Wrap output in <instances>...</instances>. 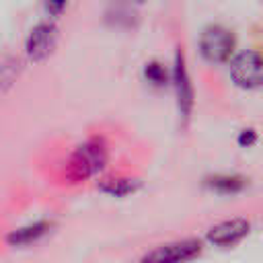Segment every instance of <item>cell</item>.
Listing matches in <instances>:
<instances>
[{
	"label": "cell",
	"instance_id": "1",
	"mask_svg": "<svg viewBox=\"0 0 263 263\" xmlns=\"http://www.w3.org/2000/svg\"><path fill=\"white\" fill-rule=\"evenodd\" d=\"M107 164V144L101 138H90L80 144L70 156L66 175L72 181H82L101 173Z\"/></svg>",
	"mask_w": 263,
	"mask_h": 263
},
{
	"label": "cell",
	"instance_id": "2",
	"mask_svg": "<svg viewBox=\"0 0 263 263\" xmlns=\"http://www.w3.org/2000/svg\"><path fill=\"white\" fill-rule=\"evenodd\" d=\"M199 51L212 64L226 62L234 51V35L222 25H210L201 31Z\"/></svg>",
	"mask_w": 263,
	"mask_h": 263
},
{
	"label": "cell",
	"instance_id": "3",
	"mask_svg": "<svg viewBox=\"0 0 263 263\" xmlns=\"http://www.w3.org/2000/svg\"><path fill=\"white\" fill-rule=\"evenodd\" d=\"M230 76L236 86L255 90L263 82L261 70V55L257 51H242L230 62Z\"/></svg>",
	"mask_w": 263,
	"mask_h": 263
},
{
	"label": "cell",
	"instance_id": "4",
	"mask_svg": "<svg viewBox=\"0 0 263 263\" xmlns=\"http://www.w3.org/2000/svg\"><path fill=\"white\" fill-rule=\"evenodd\" d=\"M201 253V242L199 240H177L168 245H160L154 251H150L142 263H187L195 259Z\"/></svg>",
	"mask_w": 263,
	"mask_h": 263
},
{
	"label": "cell",
	"instance_id": "5",
	"mask_svg": "<svg viewBox=\"0 0 263 263\" xmlns=\"http://www.w3.org/2000/svg\"><path fill=\"white\" fill-rule=\"evenodd\" d=\"M55 43H58V27L51 21H43L31 29L27 43H25V49H27L29 60L41 62L53 51Z\"/></svg>",
	"mask_w": 263,
	"mask_h": 263
},
{
	"label": "cell",
	"instance_id": "6",
	"mask_svg": "<svg viewBox=\"0 0 263 263\" xmlns=\"http://www.w3.org/2000/svg\"><path fill=\"white\" fill-rule=\"evenodd\" d=\"M173 86H175V95H177V105H179V113L183 117H189L191 107H193V86L185 68V60L183 53L177 51L175 55V66H173Z\"/></svg>",
	"mask_w": 263,
	"mask_h": 263
},
{
	"label": "cell",
	"instance_id": "7",
	"mask_svg": "<svg viewBox=\"0 0 263 263\" xmlns=\"http://www.w3.org/2000/svg\"><path fill=\"white\" fill-rule=\"evenodd\" d=\"M249 230H251V224L245 218H232V220L220 222L214 228H210L208 240L216 247H230L242 240L249 234Z\"/></svg>",
	"mask_w": 263,
	"mask_h": 263
},
{
	"label": "cell",
	"instance_id": "8",
	"mask_svg": "<svg viewBox=\"0 0 263 263\" xmlns=\"http://www.w3.org/2000/svg\"><path fill=\"white\" fill-rule=\"evenodd\" d=\"M47 222H35V224H29V226H23L14 232L8 234V242L10 245H29V242H35L37 238H41L45 232H47Z\"/></svg>",
	"mask_w": 263,
	"mask_h": 263
},
{
	"label": "cell",
	"instance_id": "9",
	"mask_svg": "<svg viewBox=\"0 0 263 263\" xmlns=\"http://www.w3.org/2000/svg\"><path fill=\"white\" fill-rule=\"evenodd\" d=\"M205 183H208V187H212L214 191H220V193H236L247 187V181L236 175H216V177H210Z\"/></svg>",
	"mask_w": 263,
	"mask_h": 263
},
{
	"label": "cell",
	"instance_id": "10",
	"mask_svg": "<svg viewBox=\"0 0 263 263\" xmlns=\"http://www.w3.org/2000/svg\"><path fill=\"white\" fill-rule=\"evenodd\" d=\"M140 187V181L138 179H105L101 181V189L109 195H115V197H123V195H129L134 193L136 189Z\"/></svg>",
	"mask_w": 263,
	"mask_h": 263
},
{
	"label": "cell",
	"instance_id": "11",
	"mask_svg": "<svg viewBox=\"0 0 263 263\" xmlns=\"http://www.w3.org/2000/svg\"><path fill=\"white\" fill-rule=\"evenodd\" d=\"M144 74H146L148 82H152L154 86H162V84L166 82V78H168V74H166L164 66H162V64H158V62H150V64H146Z\"/></svg>",
	"mask_w": 263,
	"mask_h": 263
},
{
	"label": "cell",
	"instance_id": "12",
	"mask_svg": "<svg viewBox=\"0 0 263 263\" xmlns=\"http://www.w3.org/2000/svg\"><path fill=\"white\" fill-rule=\"evenodd\" d=\"M255 142H257V132H255V129H242V132H240V136H238V144H240V146H247V148H249V146H253Z\"/></svg>",
	"mask_w": 263,
	"mask_h": 263
},
{
	"label": "cell",
	"instance_id": "13",
	"mask_svg": "<svg viewBox=\"0 0 263 263\" xmlns=\"http://www.w3.org/2000/svg\"><path fill=\"white\" fill-rule=\"evenodd\" d=\"M66 4H68V0H47V10L51 14H60L66 8Z\"/></svg>",
	"mask_w": 263,
	"mask_h": 263
},
{
	"label": "cell",
	"instance_id": "14",
	"mask_svg": "<svg viewBox=\"0 0 263 263\" xmlns=\"http://www.w3.org/2000/svg\"><path fill=\"white\" fill-rule=\"evenodd\" d=\"M134 2H138V4H142V2H146V0H134Z\"/></svg>",
	"mask_w": 263,
	"mask_h": 263
}]
</instances>
